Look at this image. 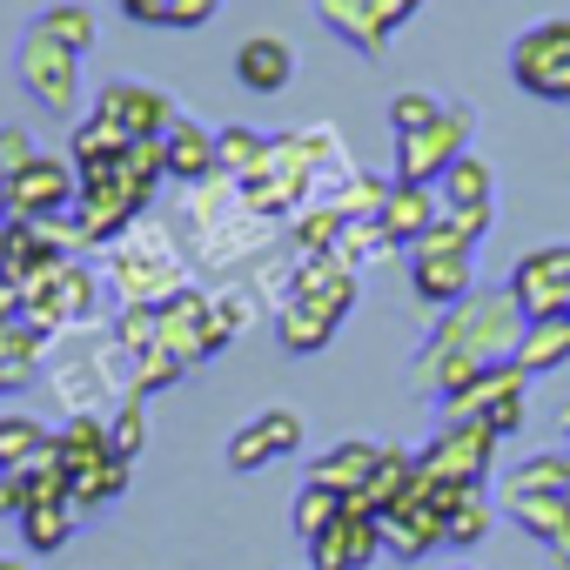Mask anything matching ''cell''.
I'll list each match as a JSON object with an SVG mask.
<instances>
[{
  "instance_id": "obj_1",
  "label": "cell",
  "mask_w": 570,
  "mask_h": 570,
  "mask_svg": "<svg viewBox=\"0 0 570 570\" xmlns=\"http://www.w3.org/2000/svg\"><path fill=\"white\" fill-rule=\"evenodd\" d=\"M517 343H523V309H517V296H510V289H470L456 309H443V316L430 323V336H423V350H416V363H410V390L430 396V403H443V396H456L463 383H476L483 370L510 363Z\"/></svg>"
},
{
  "instance_id": "obj_2",
  "label": "cell",
  "mask_w": 570,
  "mask_h": 570,
  "mask_svg": "<svg viewBox=\"0 0 570 570\" xmlns=\"http://www.w3.org/2000/svg\"><path fill=\"white\" fill-rule=\"evenodd\" d=\"M108 282H115V296H121V303H148V309H161L168 296L188 289V268H181V248H175L161 228L135 222V235H121L115 255H108Z\"/></svg>"
},
{
  "instance_id": "obj_3",
  "label": "cell",
  "mask_w": 570,
  "mask_h": 570,
  "mask_svg": "<svg viewBox=\"0 0 570 570\" xmlns=\"http://www.w3.org/2000/svg\"><path fill=\"white\" fill-rule=\"evenodd\" d=\"M21 303L35 330H88L101 309V275L81 255H55L21 282Z\"/></svg>"
},
{
  "instance_id": "obj_4",
  "label": "cell",
  "mask_w": 570,
  "mask_h": 570,
  "mask_svg": "<svg viewBox=\"0 0 570 570\" xmlns=\"http://www.w3.org/2000/svg\"><path fill=\"white\" fill-rule=\"evenodd\" d=\"M14 81L28 88V101H35L41 115L75 121V108H81V55L61 48L41 21L14 41Z\"/></svg>"
},
{
  "instance_id": "obj_5",
  "label": "cell",
  "mask_w": 570,
  "mask_h": 570,
  "mask_svg": "<svg viewBox=\"0 0 570 570\" xmlns=\"http://www.w3.org/2000/svg\"><path fill=\"white\" fill-rule=\"evenodd\" d=\"M497 430L483 423H436V436L416 450V476L430 483H456V490H483V476L497 470Z\"/></svg>"
},
{
  "instance_id": "obj_6",
  "label": "cell",
  "mask_w": 570,
  "mask_h": 570,
  "mask_svg": "<svg viewBox=\"0 0 570 570\" xmlns=\"http://www.w3.org/2000/svg\"><path fill=\"white\" fill-rule=\"evenodd\" d=\"M510 81L530 101H563L570 108V21H537L510 41Z\"/></svg>"
},
{
  "instance_id": "obj_7",
  "label": "cell",
  "mask_w": 570,
  "mask_h": 570,
  "mask_svg": "<svg viewBox=\"0 0 570 570\" xmlns=\"http://www.w3.org/2000/svg\"><path fill=\"white\" fill-rule=\"evenodd\" d=\"M470 128H476V108L456 101V108H443L423 135H403V141H396V181H430V188H436V181L450 175V161L470 155Z\"/></svg>"
},
{
  "instance_id": "obj_8",
  "label": "cell",
  "mask_w": 570,
  "mask_h": 570,
  "mask_svg": "<svg viewBox=\"0 0 570 570\" xmlns=\"http://www.w3.org/2000/svg\"><path fill=\"white\" fill-rule=\"evenodd\" d=\"M141 195L115 175V168H101V175H81V195H75V228H81V242L88 248H115L121 235H135V222H141Z\"/></svg>"
},
{
  "instance_id": "obj_9",
  "label": "cell",
  "mask_w": 570,
  "mask_h": 570,
  "mask_svg": "<svg viewBox=\"0 0 570 570\" xmlns=\"http://www.w3.org/2000/svg\"><path fill=\"white\" fill-rule=\"evenodd\" d=\"M503 289L517 296V309H523V323H543V316H563V303H570V242H550V248H530L517 268H510V282Z\"/></svg>"
},
{
  "instance_id": "obj_10",
  "label": "cell",
  "mask_w": 570,
  "mask_h": 570,
  "mask_svg": "<svg viewBox=\"0 0 570 570\" xmlns=\"http://www.w3.org/2000/svg\"><path fill=\"white\" fill-rule=\"evenodd\" d=\"M88 115H108L115 128H128L135 141H161L168 128H175V95L168 88H155V81H108L95 101H88Z\"/></svg>"
},
{
  "instance_id": "obj_11",
  "label": "cell",
  "mask_w": 570,
  "mask_h": 570,
  "mask_svg": "<svg viewBox=\"0 0 570 570\" xmlns=\"http://www.w3.org/2000/svg\"><path fill=\"white\" fill-rule=\"evenodd\" d=\"M376 517H383V550H390V557L416 563V557L443 550V503H436V490H430L423 476L410 483V497H396V503L376 510Z\"/></svg>"
},
{
  "instance_id": "obj_12",
  "label": "cell",
  "mask_w": 570,
  "mask_h": 570,
  "mask_svg": "<svg viewBox=\"0 0 570 570\" xmlns=\"http://www.w3.org/2000/svg\"><path fill=\"white\" fill-rule=\"evenodd\" d=\"M376 550H383V517L363 497H350V510L323 537H309V570H370Z\"/></svg>"
},
{
  "instance_id": "obj_13",
  "label": "cell",
  "mask_w": 570,
  "mask_h": 570,
  "mask_svg": "<svg viewBox=\"0 0 570 570\" xmlns=\"http://www.w3.org/2000/svg\"><path fill=\"white\" fill-rule=\"evenodd\" d=\"M296 450H303V416L275 403V410L248 416V423L228 436V470L248 476V470H262V463H275V456H296Z\"/></svg>"
},
{
  "instance_id": "obj_14",
  "label": "cell",
  "mask_w": 570,
  "mask_h": 570,
  "mask_svg": "<svg viewBox=\"0 0 570 570\" xmlns=\"http://www.w3.org/2000/svg\"><path fill=\"white\" fill-rule=\"evenodd\" d=\"M8 195H14V215H21V222H41V215H75L81 175H75V161H68V155H35Z\"/></svg>"
},
{
  "instance_id": "obj_15",
  "label": "cell",
  "mask_w": 570,
  "mask_h": 570,
  "mask_svg": "<svg viewBox=\"0 0 570 570\" xmlns=\"http://www.w3.org/2000/svg\"><path fill=\"white\" fill-rule=\"evenodd\" d=\"M436 215H443V195H436L430 181H396V175H390V195H383V208H376V228H383L390 248H416V242L436 228Z\"/></svg>"
},
{
  "instance_id": "obj_16",
  "label": "cell",
  "mask_w": 570,
  "mask_h": 570,
  "mask_svg": "<svg viewBox=\"0 0 570 570\" xmlns=\"http://www.w3.org/2000/svg\"><path fill=\"white\" fill-rule=\"evenodd\" d=\"M208 309H215V296H202V289H181V296H168V303H161V350H168L181 370H195V363H208V356H215Z\"/></svg>"
},
{
  "instance_id": "obj_17",
  "label": "cell",
  "mask_w": 570,
  "mask_h": 570,
  "mask_svg": "<svg viewBox=\"0 0 570 570\" xmlns=\"http://www.w3.org/2000/svg\"><path fill=\"white\" fill-rule=\"evenodd\" d=\"M410 289L423 309H456L476 289V262L470 255H410Z\"/></svg>"
},
{
  "instance_id": "obj_18",
  "label": "cell",
  "mask_w": 570,
  "mask_h": 570,
  "mask_svg": "<svg viewBox=\"0 0 570 570\" xmlns=\"http://www.w3.org/2000/svg\"><path fill=\"white\" fill-rule=\"evenodd\" d=\"M235 81H242L248 95H282V88L296 81V48L282 41V35L242 41V48H235Z\"/></svg>"
},
{
  "instance_id": "obj_19",
  "label": "cell",
  "mask_w": 570,
  "mask_h": 570,
  "mask_svg": "<svg viewBox=\"0 0 570 570\" xmlns=\"http://www.w3.org/2000/svg\"><path fill=\"white\" fill-rule=\"evenodd\" d=\"M161 155H168V181H188V188H202L208 175H222L215 128H202V121H188V115H175V128L161 135Z\"/></svg>"
},
{
  "instance_id": "obj_20",
  "label": "cell",
  "mask_w": 570,
  "mask_h": 570,
  "mask_svg": "<svg viewBox=\"0 0 570 570\" xmlns=\"http://www.w3.org/2000/svg\"><path fill=\"white\" fill-rule=\"evenodd\" d=\"M289 296L350 316V309H356V268H350L336 248H330V255H303V268H296V282H289Z\"/></svg>"
},
{
  "instance_id": "obj_21",
  "label": "cell",
  "mask_w": 570,
  "mask_h": 570,
  "mask_svg": "<svg viewBox=\"0 0 570 570\" xmlns=\"http://www.w3.org/2000/svg\"><path fill=\"white\" fill-rule=\"evenodd\" d=\"M336 330H343V316L323 303H303V296H282V309H275V336L289 356H323L336 343Z\"/></svg>"
},
{
  "instance_id": "obj_22",
  "label": "cell",
  "mask_w": 570,
  "mask_h": 570,
  "mask_svg": "<svg viewBox=\"0 0 570 570\" xmlns=\"http://www.w3.org/2000/svg\"><path fill=\"white\" fill-rule=\"evenodd\" d=\"M55 456H61V470H68V476H88V470H101V463L115 456V443H108V416H95V410H75V416L55 430Z\"/></svg>"
},
{
  "instance_id": "obj_23",
  "label": "cell",
  "mask_w": 570,
  "mask_h": 570,
  "mask_svg": "<svg viewBox=\"0 0 570 570\" xmlns=\"http://www.w3.org/2000/svg\"><path fill=\"white\" fill-rule=\"evenodd\" d=\"M128 128H115L108 115H81L75 121V135H68V161H75V175H101V168H115L121 155H128Z\"/></svg>"
},
{
  "instance_id": "obj_24",
  "label": "cell",
  "mask_w": 570,
  "mask_h": 570,
  "mask_svg": "<svg viewBox=\"0 0 570 570\" xmlns=\"http://www.w3.org/2000/svg\"><path fill=\"white\" fill-rule=\"evenodd\" d=\"M316 21H323L336 41H350L363 61H376V55L390 48V35L376 28V8H370V0H316Z\"/></svg>"
},
{
  "instance_id": "obj_25",
  "label": "cell",
  "mask_w": 570,
  "mask_h": 570,
  "mask_svg": "<svg viewBox=\"0 0 570 570\" xmlns=\"http://www.w3.org/2000/svg\"><path fill=\"white\" fill-rule=\"evenodd\" d=\"M503 510H510L517 530H530L537 543H550L557 557H570V497L563 490L557 497H503Z\"/></svg>"
},
{
  "instance_id": "obj_26",
  "label": "cell",
  "mask_w": 570,
  "mask_h": 570,
  "mask_svg": "<svg viewBox=\"0 0 570 570\" xmlns=\"http://www.w3.org/2000/svg\"><path fill=\"white\" fill-rule=\"evenodd\" d=\"M376 456H383V443H330V450H323V456L309 463V483H330V490L356 497V490L370 483Z\"/></svg>"
},
{
  "instance_id": "obj_27",
  "label": "cell",
  "mask_w": 570,
  "mask_h": 570,
  "mask_svg": "<svg viewBox=\"0 0 570 570\" xmlns=\"http://www.w3.org/2000/svg\"><path fill=\"white\" fill-rule=\"evenodd\" d=\"M21 523V543L35 550V557H55V550H68V537H75V523H81V503L75 497H55V503H35L28 517H14Z\"/></svg>"
},
{
  "instance_id": "obj_28",
  "label": "cell",
  "mask_w": 570,
  "mask_h": 570,
  "mask_svg": "<svg viewBox=\"0 0 570 570\" xmlns=\"http://www.w3.org/2000/svg\"><path fill=\"white\" fill-rule=\"evenodd\" d=\"M530 383L543 376V370H563L570 363V323L563 316H543V323H523V343H517V356H510Z\"/></svg>"
},
{
  "instance_id": "obj_29",
  "label": "cell",
  "mask_w": 570,
  "mask_h": 570,
  "mask_svg": "<svg viewBox=\"0 0 570 570\" xmlns=\"http://www.w3.org/2000/svg\"><path fill=\"white\" fill-rule=\"evenodd\" d=\"M41 350H48V330H35V323H8V330H0V396L28 390V376L41 370Z\"/></svg>"
},
{
  "instance_id": "obj_30",
  "label": "cell",
  "mask_w": 570,
  "mask_h": 570,
  "mask_svg": "<svg viewBox=\"0 0 570 570\" xmlns=\"http://www.w3.org/2000/svg\"><path fill=\"white\" fill-rule=\"evenodd\" d=\"M490 523H497V497L490 490H456L450 510H443V543L450 550H476L490 537Z\"/></svg>"
},
{
  "instance_id": "obj_31",
  "label": "cell",
  "mask_w": 570,
  "mask_h": 570,
  "mask_svg": "<svg viewBox=\"0 0 570 570\" xmlns=\"http://www.w3.org/2000/svg\"><path fill=\"white\" fill-rule=\"evenodd\" d=\"M268 148H275V135H262V128H215L222 175H235V181H255L268 168Z\"/></svg>"
},
{
  "instance_id": "obj_32",
  "label": "cell",
  "mask_w": 570,
  "mask_h": 570,
  "mask_svg": "<svg viewBox=\"0 0 570 570\" xmlns=\"http://www.w3.org/2000/svg\"><path fill=\"white\" fill-rule=\"evenodd\" d=\"M436 195H443V208H490L497 175H490V161H483V155H456V161H450V175L436 181Z\"/></svg>"
},
{
  "instance_id": "obj_33",
  "label": "cell",
  "mask_w": 570,
  "mask_h": 570,
  "mask_svg": "<svg viewBox=\"0 0 570 570\" xmlns=\"http://www.w3.org/2000/svg\"><path fill=\"white\" fill-rule=\"evenodd\" d=\"M557 490H570V450H537L503 483V497H557Z\"/></svg>"
},
{
  "instance_id": "obj_34",
  "label": "cell",
  "mask_w": 570,
  "mask_h": 570,
  "mask_svg": "<svg viewBox=\"0 0 570 570\" xmlns=\"http://www.w3.org/2000/svg\"><path fill=\"white\" fill-rule=\"evenodd\" d=\"M410 483H416V450H383L376 456V470H370V483L356 490L370 510H390L396 497H410Z\"/></svg>"
},
{
  "instance_id": "obj_35",
  "label": "cell",
  "mask_w": 570,
  "mask_h": 570,
  "mask_svg": "<svg viewBox=\"0 0 570 570\" xmlns=\"http://www.w3.org/2000/svg\"><path fill=\"white\" fill-rule=\"evenodd\" d=\"M343 510H350V497H343V490H330V483H303V490H296V503H289V530L309 543V537H323Z\"/></svg>"
},
{
  "instance_id": "obj_36",
  "label": "cell",
  "mask_w": 570,
  "mask_h": 570,
  "mask_svg": "<svg viewBox=\"0 0 570 570\" xmlns=\"http://www.w3.org/2000/svg\"><path fill=\"white\" fill-rule=\"evenodd\" d=\"M108 443H115L121 463H135V456L148 450V396L121 390V403H115V416H108Z\"/></svg>"
},
{
  "instance_id": "obj_37",
  "label": "cell",
  "mask_w": 570,
  "mask_h": 570,
  "mask_svg": "<svg viewBox=\"0 0 570 570\" xmlns=\"http://www.w3.org/2000/svg\"><path fill=\"white\" fill-rule=\"evenodd\" d=\"M41 28H48L61 48H75V55H88V48L101 41V21H95L88 0H61V8H48V14H41Z\"/></svg>"
},
{
  "instance_id": "obj_38",
  "label": "cell",
  "mask_w": 570,
  "mask_h": 570,
  "mask_svg": "<svg viewBox=\"0 0 570 570\" xmlns=\"http://www.w3.org/2000/svg\"><path fill=\"white\" fill-rule=\"evenodd\" d=\"M343 228H350V215H343L336 202H309V208L296 215V248H303V255H330V248L343 242Z\"/></svg>"
},
{
  "instance_id": "obj_39",
  "label": "cell",
  "mask_w": 570,
  "mask_h": 570,
  "mask_svg": "<svg viewBox=\"0 0 570 570\" xmlns=\"http://www.w3.org/2000/svg\"><path fill=\"white\" fill-rule=\"evenodd\" d=\"M41 443H48V423H35L28 410H0V470H21Z\"/></svg>"
},
{
  "instance_id": "obj_40",
  "label": "cell",
  "mask_w": 570,
  "mask_h": 570,
  "mask_svg": "<svg viewBox=\"0 0 570 570\" xmlns=\"http://www.w3.org/2000/svg\"><path fill=\"white\" fill-rule=\"evenodd\" d=\"M443 108H450L443 95H430V88H403V95H390V135H396V141H403V135H423Z\"/></svg>"
},
{
  "instance_id": "obj_41",
  "label": "cell",
  "mask_w": 570,
  "mask_h": 570,
  "mask_svg": "<svg viewBox=\"0 0 570 570\" xmlns=\"http://www.w3.org/2000/svg\"><path fill=\"white\" fill-rule=\"evenodd\" d=\"M383 195H390V181H383V175H363V168H350V175L336 181V195H330V202H336L350 222H376Z\"/></svg>"
},
{
  "instance_id": "obj_42",
  "label": "cell",
  "mask_w": 570,
  "mask_h": 570,
  "mask_svg": "<svg viewBox=\"0 0 570 570\" xmlns=\"http://www.w3.org/2000/svg\"><path fill=\"white\" fill-rule=\"evenodd\" d=\"M135 483V463H121V456H108L101 470H88V476H75V503L81 510H101V503H115L121 490Z\"/></svg>"
},
{
  "instance_id": "obj_43",
  "label": "cell",
  "mask_w": 570,
  "mask_h": 570,
  "mask_svg": "<svg viewBox=\"0 0 570 570\" xmlns=\"http://www.w3.org/2000/svg\"><path fill=\"white\" fill-rule=\"evenodd\" d=\"M35 155H41V148H35V135H28L21 121L0 128V188H14V181H21V168H28Z\"/></svg>"
},
{
  "instance_id": "obj_44",
  "label": "cell",
  "mask_w": 570,
  "mask_h": 570,
  "mask_svg": "<svg viewBox=\"0 0 570 570\" xmlns=\"http://www.w3.org/2000/svg\"><path fill=\"white\" fill-rule=\"evenodd\" d=\"M208 330H215V350H228V343L248 330V296L222 289V296H215V309H208Z\"/></svg>"
},
{
  "instance_id": "obj_45",
  "label": "cell",
  "mask_w": 570,
  "mask_h": 570,
  "mask_svg": "<svg viewBox=\"0 0 570 570\" xmlns=\"http://www.w3.org/2000/svg\"><path fill=\"white\" fill-rule=\"evenodd\" d=\"M383 248H390V242H383V228H376V222H350V228H343V242H336V255H343L350 268H363V262H370V255H383Z\"/></svg>"
},
{
  "instance_id": "obj_46",
  "label": "cell",
  "mask_w": 570,
  "mask_h": 570,
  "mask_svg": "<svg viewBox=\"0 0 570 570\" xmlns=\"http://www.w3.org/2000/svg\"><path fill=\"white\" fill-rule=\"evenodd\" d=\"M222 0H161V28H208Z\"/></svg>"
},
{
  "instance_id": "obj_47",
  "label": "cell",
  "mask_w": 570,
  "mask_h": 570,
  "mask_svg": "<svg viewBox=\"0 0 570 570\" xmlns=\"http://www.w3.org/2000/svg\"><path fill=\"white\" fill-rule=\"evenodd\" d=\"M370 8H376V28H383V35H396L403 21H416V14H423V0H370Z\"/></svg>"
},
{
  "instance_id": "obj_48",
  "label": "cell",
  "mask_w": 570,
  "mask_h": 570,
  "mask_svg": "<svg viewBox=\"0 0 570 570\" xmlns=\"http://www.w3.org/2000/svg\"><path fill=\"white\" fill-rule=\"evenodd\" d=\"M8 323H28V303H21V282L0 268V330H8Z\"/></svg>"
},
{
  "instance_id": "obj_49",
  "label": "cell",
  "mask_w": 570,
  "mask_h": 570,
  "mask_svg": "<svg viewBox=\"0 0 570 570\" xmlns=\"http://www.w3.org/2000/svg\"><path fill=\"white\" fill-rule=\"evenodd\" d=\"M121 14L141 21V28H161V0H121Z\"/></svg>"
},
{
  "instance_id": "obj_50",
  "label": "cell",
  "mask_w": 570,
  "mask_h": 570,
  "mask_svg": "<svg viewBox=\"0 0 570 570\" xmlns=\"http://www.w3.org/2000/svg\"><path fill=\"white\" fill-rule=\"evenodd\" d=\"M8 222H14V195H8V188H0V228H8Z\"/></svg>"
},
{
  "instance_id": "obj_51",
  "label": "cell",
  "mask_w": 570,
  "mask_h": 570,
  "mask_svg": "<svg viewBox=\"0 0 570 570\" xmlns=\"http://www.w3.org/2000/svg\"><path fill=\"white\" fill-rule=\"evenodd\" d=\"M0 570H35L28 557H8V550H0Z\"/></svg>"
},
{
  "instance_id": "obj_52",
  "label": "cell",
  "mask_w": 570,
  "mask_h": 570,
  "mask_svg": "<svg viewBox=\"0 0 570 570\" xmlns=\"http://www.w3.org/2000/svg\"><path fill=\"white\" fill-rule=\"evenodd\" d=\"M563 450H570V410H563Z\"/></svg>"
},
{
  "instance_id": "obj_53",
  "label": "cell",
  "mask_w": 570,
  "mask_h": 570,
  "mask_svg": "<svg viewBox=\"0 0 570 570\" xmlns=\"http://www.w3.org/2000/svg\"><path fill=\"white\" fill-rule=\"evenodd\" d=\"M450 570H476V563H450Z\"/></svg>"
},
{
  "instance_id": "obj_54",
  "label": "cell",
  "mask_w": 570,
  "mask_h": 570,
  "mask_svg": "<svg viewBox=\"0 0 570 570\" xmlns=\"http://www.w3.org/2000/svg\"><path fill=\"white\" fill-rule=\"evenodd\" d=\"M563 323H570V303H563Z\"/></svg>"
},
{
  "instance_id": "obj_55",
  "label": "cell",
  "mask_w": 570,
  "mask_h": 570,
  "mask_svg": "<svg viewBox=\"0 0 570 570\" xmlns=\"http://www.w3.org/2000/svg\"><path fill=\"white\" fill-rule=\"evenodd\" d=\"M563 570H570V557H563Z\"/></svg>"
},
{
  "instance_id": "obj_56",
  "label": "cell",
  "mask_w": 570,
  "mask_h": 570,
  "mask_svg": "<svg viewBox=\"0 0 570 570\" xmlns=\"http://www.w3.org/2000/svg\"><path fill=\"white\" fill-rule=\"evenodd\" d=\"M563 497H570V490H563Z\"/></svg>"
}]
</instances>
